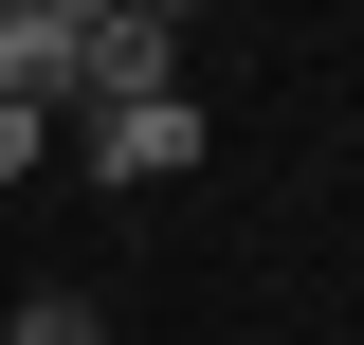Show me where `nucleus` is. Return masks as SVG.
<instances>
[{
    "instance_id": "1",
    "label": "nucleus",
    "mask_w": 364,
    "mask_h": 345,
    "mask_svg": "<svg viewBox=\"0 0 364 345\" xmlns=\"http://www.w3.org/2000/svg\"><path fill=\"white\" fill-rule=\"evenodd\" d=\"M55 146H73L91 182H182V164H200V109H182V91H146V109H73Z\"/></svg>"
},
{
    "instance_id": "2",
    "label": "nucleus",
    "mask_w": 364,
    "mask_h": 345,
    "mask_svg": "<svg viewBox=\"0 0 364 345\" xmlns=\"http://www.w3.org/2000/svg\"><path fill=\"white\" fill-rule=\"evenodd\" d=\"M0 345H109V309H91V291H18V309H0Z\"/></svg>"
},
{
    "instance_id": "3",
    "label": "nucleus",
    "mask_w": 364,
    "mask_h": 345,
    "mask_svg": "<svg viewBox=\"0 0 364 345\" xmlns=\"http://www.w3.org/2000/svg\"><path fill=\"white\" fill-rule=\"evenodd\" d=\"M18 164H55V128L18 109V91H0V182H18Z\"/></svg>"
},
{
    "instance_id": "4",
    "label": "nucleus",
    "mask_w": 364,
    "mask_h": 345,
    "mask_svg": "<svg viewBox=\"0 0 364 345\" xmlns=\"http://www.w3.org/2000/svg\"><path fill=\"white\" fill-rule=\"evenodd\" d=\"M109 18H146V37H182V18H200V0H109Z\"/></svg>"
}]
</instances>
